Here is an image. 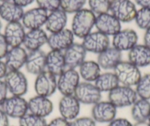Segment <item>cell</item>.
Returning <instances> with one entry per match:
<instances>
[{
	"instance_id": "83f0119b",
	"label": "cell",
	"mask_w": 150,
	"mask_h": 126,
	"mask_svg": "<svg viewBox=\"0 0 150 126\" xmlns=\"http://www.w3.org/2000/svg\"><path fill=\"white\" fill-rule=\"evenodd\" d=\"M101 68L98 63L94 61H85L79 66V74L80 78L86 82H95L101 74Z\"/></svg>"
},
{
	"instance_id": "30bf717a",
	"label": "cell",
	"mask_w": 150,
	"mask_h": 126,
	"mask_svg": "<svg viewBox=\"0 0 150 126\" xmlns=\"http://www.w3.org/2000/svg\"><path fill=\"white\" fill-rule=\"evenodd\" d=\"M1 108L8 117L19 120L28 113V102L23 97L12 95L5 100Z\"/></svg>"
},
{
	"instance_id": "f1b7e54d",
	"label": "cell",
	"mask_w": 150,
	"mask_h": 126,
	"mask_svg": "<svg viewBox=\"0 0 150 126\" xmlns=\"http://www.w3.org/2000/svg\"><path fill=\"white\" fill-rule=\"evenodd\" d=\"M95 86L101 92H110L119 86L117 77L113 72H105L101 73L94 82Z\"/></svg>"
},
{
	"instance_id": "7c38bea8",
	"label": "cell",
	"mask_w": 150,
	"mask_h": 126,
	"mask_svg": "<svg viewBox=\"0 0 150 126\" xmlns=\"http://www.w3.org/2000/svg\"><path fill=\"white\" fill-rule=\"evenodd\" d=\"M117 114V108L110 101H99L93 105L91 117L96 122L109 123L114 120Z\"/></svg>"
},
{
	"instance_id": "ab89813d",
	"label": "cell",
	"mask_w": 150,
	"mask_h": 126,
	"mask_svg": "<svg viewBox=\"0 0 150 126\" xmlns=\"http://www.w3.org/2000/svg\"><path fill=\"white\" fill-rule=\"evenodd\" d=\"M8 88L5 81L0 80V107L2 106L5 100L8 98Z\"/></svg>"
},
{
	"instance_id": "4316f807",
	"label": "cell",
	"mask_w": 150,
	"mask_h": 126,
	"mask_svg": "<svg viewBox=\"0 0 150 126\" xmlns=\"http://www.w3.org/2000/svg\"><path fill=\"white\" fill-rule=\"evenodd\" d=\"M67 14L61 8L52 11L48 14L45 27L47 31L51 33H57L66 28L67 24Z\"/></svg>"
},
{
	"instance_id": "7a4b0ae2",
	"label": "cell",
	"mask_w": 150,
	"mask_h": 126,
	"mask_svg": "<svg viewBox=\"0 0 150 126\" xmlns=\"http://www.w3.org/2000/svg\"><path fill=\"white\" fill-rule=\"evenodd\" d=\"M119 83L123 86H135L141 79V72L140 69L127 61H122L113 69Z\"/></svg>"
},
{
	"instance_id": "277c9868",
	"label": "cell",
	"mask_w": 150,
	"mask_h": 126,
	"mask_svg": "<svg viewBox=\"0 0 150 126\" xmlns=\"http://www.w3.org/2000/svg\"><path fill=\"white\" fill-rule=\"evenodd\" d=\"M110 12L121 23H128L135 19L137 9L131 0H111Z\"/></svg>"
},
{
	"instance_id": "836d02e7",
	"label": "cell",
	"mask_w": 150,
	"mask_h": 126,
	"mask_svg": "<svg viewBox=\"0 0 150 126\" xmlns=\"http://www.w3.org/2000/svg\"><path fill=\"white\" fill-rule=\"evenodd\" d=\"M111 0H88L90 10L96 15L110 12Z\"/></svg>"
},
{
	"instance_id": "f907efd6",
	"label": "cell",
	"mask_w": 150,
	"mask_h": 126,
	"mask_svg": "<svg viewBox=\"0 0 150 126\" xmlns=\"http://www.w3.org/2000/svg\"><path fill=\"white\" fill-rule=\"evenodd\" d=\"M8 1H11V0H0V2H8Z\"/></svg>"
},
{
	"instance_id": "e575fe53",
	"label": "cell",
	"mask_w": 150,
	"mask_h": 126,
	"mask_svg": "<svg viewBox=\"0 0 150 126\" xmlns=\"http://www.w3.org/2000/svg\"><path fill=\"white\" fill-rule=\"evenodd\" d=\"M45 118L27 113L19 119V126H47Z\"/></svg>"
},
{
	"instance_id": "8992f818",
	"label": "cell",
	"mask_w": 150,
	"mask_h": 126,
	"mask_svg": "<svg viewBox=\"0 0 150 126\" xmlns=\"http://www.w3.org/2000/svg\"><path fill=\"white\" fill-rule=\"evenodd\" d=\"M34 89L36 95L50 98L57 89V77L48 71H44L36 76Z\"/></svg>"
},
{
	"instance_id": "d4e9b609",
	"label": "cell",
	"mask_w": 150,
	"mask_h": 126,
	"mask_svg": "<svg viewBox=\"0 0 150 126\" xmlns=\"http://www.w3.org/2000/svg\"><path fill=\"white\" fill-rule=\"evenodd\" d=\"M128 52V61L137 67L150 66V48L145 44H137Z\"/></svg>"
},
{
	"instance_id": "44dd1931",
	"label": "cell",
	"mask_w": 150,
	"mask_h": 126,
	"mask_svg": "<svg viewBox=\"0 0 150 126\" xmlns=\"http://www.w3.org/2000/svg\"><path fill=\"white\" fill-rule=\"evenodd\" d=\"M27 55V50L22 47L9 49L5 58V63L8 71L20 70L25 66Z\"/></svg>"
},
{
	"instance_id": "4dcf8cb0",
	"label": "cell",
	"mask_w": 150,
	"mask_h": 126,
	"mask_svg": "<svg viewBox=\"0 0 150 126\" xmlns=\"http://www.w3.org/2000/svg\"><path fill=\"white\" fill-rule=\"evenodd\" d=\"M138 98L141 99L150 100V72L142 75L135 86V89Z\"/></svg>"
},
{
	"instance_id": "60d3db41",
	"label": "cell",
	"mask_w": 150,
	"mask_h": 126,
	"mask_svg": "<svg viewBox=\"0 0 150 126\" xmlns=\"http://www.w3.org/2000/svg\"><path fill=\"white\" fill-rule=\"evenodd\" d=\"M108 126H133V125L125 118H115L108 123Z\"/></svg>"
},
{
	"instance_id": "ee69618b",
	"label": "cell",
	"mask_w": 150,
	"mask_h": 126,
	"mask_svg": "<svg viewBox=\"0 0 150 126\" xmlns=\"http://www.w3.org/2000/svg\"><path fill=\"white\" fill-rule=\"evenodd\" d=\"M12 1L18 6L21 7V8H24V7L31 5L35 0H12Z\"/></svg>"
},
{
	"instance_id": "ac0fdd59",
	"label": "cell",
	"mask_w": 150,
	"mask_h": 126,
	"mask_svg": "<svg viewBox=\"0 0 150 126\" xmlns=\"http://www.w3.org/2000/svg\"><path fill=\"white\" fill-rule=\"evenodd\" d=\"M87 51L82 44L74 43L63 52L67 69L79 67L86 61Z\"/></svg>"
},
{
	"instance_id": "2e32d148",
	"label": "cell",
	"mask_w": 150,
	"mask_h": 126,
	"mask_svg": "<svg viewBox=\"0 0 150 126\" xmlns=\"http://www.w3.org/2000/svg\"><path fill=\"white\" fill-rule=\"evenodd\" d=\"M58 108L61 117L71 122L78 117L80 111V103L74 95L63 96L59 101Z\"/></svg>"
},
{
	"instance_id": "5b68a950",
	"label": "cell",
	"mask_w": 150,
	"mask_h": 126,
	"mask_svg": "<svg viewBox=\"0 0 150 126\" xmlns=\"http://www.w3.org/2000/svg\"><path fill=\"white\" fill-rule=\"evenodd\" d=\"M4 81L8 90L13 96L23 97L28 90V80L20 70L8 71Z\"/></svg>"
},
{
	"instance_id": "8fae6325",
	"label": "cell",
	"mask_w": 150,
	"mask_h": 126,
	"mask_svg": "<svg viewBox=\"0 0 150 126\" xmlns=\"http://www.w3.org/2000/svg\"><path fill=\"white\" fill-rule=\"evenodd\" d=\"M138 36L132 29L121 30L112 36V47L121 52L129 51L138 44Z\"/></svg>"
},
{
	"instance_id": "816d5d0a",
	"label": "cell",
	"mask_w": 150,
	"mask_h": 126,
	"mask_svg": "<svg viewBox=\"0 0 150 126\" xmlns=\"http://www.w3.org/2000/svg\"><path fill=\"white\" fill-rule=\"evenodd\" d=\"M0 5H1V4H0Z\"/></svg>"
},
{
	"instance_id": "9c48e42d",
	"label": "cell",
	"mask_w": 150,
	"mask_h": 126,
	"mask_svg": "<svg viewBox=\"0 0 150 126\" xmlns=\"http://www.w3.org/2000/svg\"><path fill=\"white\" fill-rule=\"evenodd\" d=\"M109 36L99 31L91 32L83 39L85 50L93 54H100L110 47Z\"/></svg>"
},
{
	"instance_id": "7dc6e473",
	"label": "cell",
	"mask_w": 150,
	"mask_h": 126,
	"mask_svg": "<svg viewBox=\"0 0 150 126\" xmlns=\"http://www.w3.org/2000/svg\"><path fill=\"white\" fill-rule=\"evenodd\" d=\"M133 126H150V124L147 121L146 122H135Z\"/></svg>"
},
{
	"instance_id": "3957f363",
	"label": "cell",
	"mask_w": 150,
	"mask_h": 126,
	"mask_svg": "<svg viewBox=\"0 0 150 126\" xmlns=\"http://www.w3.org/2000/svg\"><path fill=\"white\" fill-rule=\"evenodd\" d=\"M138 100L136 92L132 87L119 85L108 92V101L116 108L132 106Z\"/></svg>"
},
{
	"instance_id": "4fadbf2b",
	"label": "cell",
	"mask_w": 150,
	"mask_h": 126,
	"mask_svg": "<svg viewBox=\"0 0 150 126\" xmlns=\"http://www.w3.org/2000/svg\"><path fill=\"white\" fill-rule=\"evenodd\" d=\"M74 35L71 30L63 29L57 33H51L48 36L47 44L52 50L64 52L74 42Z\"/></svg>"
},
{
	"instance_id": "f6af8a7d",
	"label": "cell",
	"mask_w": 150,
	"mask_h": 126,
	"mask_svg": "<svg viewBox=\"0 0 150 126\" xmlns=\"http://www.w3.org/2000/svg\"><path fill=\"white\" fill-rule=\"evenodd\" d=\"M144 44L150 48V27L145 30L144 35Z\"/></svg>"
},
{
	"instance_id": "484cf974",
	"label": "cell",
	"mask_w": 150,
	"mask_h": 126,
	"mask_svg": "<svg viewBox=\"0 0 150 126\" xmlns=\"http://www.w3.org/2000/svg\"><path fill=\"white\" fill-rule=\"evenodd\" d=\"M24 14L23 8L14 3L12 0L2 2L0 5V17L8 23L20 21Z\"/></svg>"
},
{
	"instance_id": "ffe728a7",
	"label": "cell",
	"mask_w": 150,
	"mask_h": 126,
	"mask_svg": "<svg viewBox=\"0 0 150 126\" xmlns=\"http://www.w3.org/2000/svg\"><path fill=\"white\" fill-rule=\"evenodd\" d=\"M47 54L43 50L29 52L25 63V69L28 73L38 75L46 71Z\"/></svg>"
},
{
	"instance_id": "d6a6232c",
	"label": "cell",
	"mask_w": 150,
	"mask_h": 126,
	"mask_svg": "<svg viewBox=\"0 0 150 126\" xmlns=\"http://www.w3.org/2000/svg\"><path fill=\"white\" fill-rule=\"evenodd\" d=\"M87 0H60V8L66 14H75L83 8Z\"/></svg>"
},
{
	"instance_id": "f546056e",
	"label": "cell",
	"mask_w": 150,
	"mask_h": 126,
	"mask_svg": "<svg viewBox=\"0 0 150 126\" xmlns=\"http://www.w3.org/2000/svg\"><path fill=\"white\" fill-rule=\"evenodd\" d=\"M131 107V116L133 120L136 122L147 121L150 113L149 100L139 98Z\"/></svg>"
},
{
	"instance_id": "e0dca14e",
	"label": "cell",
	"mask_w": 150,
	"mask_h": 126,
	"mask_svg": "<svg viewBox=\"0 0 150 126\" xmlns=\"http://www.w3.org/2000/svg\"><path fill=\"white\" fill-rule=\"evenodd\" d=\"M25 28L20 21L8 23L4 30V36L9 47H21L25 37Z\"/></svg>"
},
{
	"instance_id": "d590c367",
	"label": "cell",
	"mask_w": 150,
	"mask_h": 126,
	"mask_svg": "<svg viewBox=\"0 0 150 126\" xmlns=\"http://www.w3.org/2000/svg\"><path fill=\"white\" fill-rule=\"evenodd\" d=\"M38 8L47 12L56 11L60 8V0H35Z\"/></svg>"
},
{
	"instance_id": "6da1fadb",
	"label": "cell",
	"mask_w": 150,
	"mask_h": 126,
	"mask_svg": "<svg viewBox=\"0 0 150 126\" xmlns=\"http://www.w3.org/2000/svg\"><path fill=\"white\" fill-rule=\"evenodd\" d=\"M96 15L90 9L83 8L75 13L71 22V31L74 36L83 39L91 33L95 26Z\"/></svg>"
},
{
	"instance_id": "cb8c5ba5",
	"label": "cell",
	"mask_w": 150,
	"mask_h": 126,
	"mask_svg": "<svg viewBox=\"0 0 150 126\" xmlns=\"http://www.w3.org/2000/svg\"><path fill=\"white\" fill-rule=\"evenodd\" d=\"M66 68L63 52L57 50H50L47 53L46 70L58 77L64 72Z\"/></svg>"
},
{
	"instance_id": "5bb4252c",
	"label": "cell",
	"mask_w": 150,
	"mask_h": 126,
	"mask_svg": "<svg viewBox=\"0 0 150 126\" xmlns=\"http://www.w3.org/2000/svg\"><path fill=\"white\" fill-rule=\"evenodd\" d=\"M95 27L98 31L108 36H115L122 30L120 21L109 13L96 16Z\"/></svg>"
},
{
	"instance_id": "ba28073f",
	"label": "cell",
	"mask_w": 150,
	"mask_h": 126,
	"mask_svg": "<svg viewBox=\"0 0 150 126\" xmlns=\"http://www.w3.org/2000/svg\"><path fill=\"white\" fill-rule=\"evenodd\" d=\"M80 83V76L75 69H66L57 78V90L63 96L74 95Z\"/></svg>"
},
{
	"instance_id": "681fc988",
	"label": "cell",
	"mask_w": 150,
	"mask_h": 126,
	"mask_svg": "<svg viewBox=\"0 0 150 126\" xmlns=\"http://www.w3.org/2000/svg\"><path fill=\"white\" fill-rule=\"evenodd\" d=\"M147 122H148L150 124V113H149V117H148V120H147Z\"/></svg>"
},
{
	"instance_id": "f35d334b",
	"label": "cell",
	"mask_w": 150,
	"mask_h": 126,
	"mask_svg": "<svg viewBox=\"0 0 150 126\" xmlns=\"http://www.w3.org/2000/svg\"><path fill=\"white\" fill-rule=\"evenodd\" d=\"M47 126H70V122L63 117H59L52 120L50 122L47 123Z\"/></svg>"
},
{
	"instance_id": "7bdbcfd3",
	"label": "cell",
	"mask_w": 150,
	"mask_h": 126,
	"mask_svg": "<svg viewBox=\"0 0 150 126\" xmlns=\"http://www.w3.org/2000/svg\"><path fill=\"white\" fill-rule=\"evenodd\" d=\"M8 72V69L7 68L5 61H3L2 60H0V80L3 79L5 78Z\"/></svg>"
},
{
	"instance_id": "9a60e30c",
	"label": "cell",
	"mask_w": 150,
	"mask_h": 126,
	"mask_svg": "<svg viewBox=\"0 0 150 126\" xmlns=\"http://www.w3.org/2000/svg\"><path fill=\"white\" fill-rule=\"evenodd\" d=\"M48 12L40 8H35L24 12L22 24L29 30L41 29L47 21Z\"/></svg>"
},
{
	"instance_id": "1f68e13d",
	"label": "cell",
	"mask_w": 150,
	"mask_h": 126,
	"mask_svg": "<svg viewBox=\"0 0 150 126\" xmlns=\"http://www.w3.org/2000/svg\"><path fill=\"white\" fill-rule=\"evenodd\" d=\"M136 25L141 30H147L150 27V8H141L137 10L135 17Z\"/></svg>"
},
{
	"instance_id": "bcb514c9",
	"label": "cell",
	"mask_w": 150,
	"mask_h": 126,
	"mask_svg": "<svg viewBox=\"0 0 150 126\" xmlns=\"http://www.w3.org/2000/svg\"><path fill=\"white\" fill-rule=\"evenodd\" d=\"M134 1L141 8H150V0H134Z\"/></svg>"
},
{
	"instance_id": "c3c4849f",
	"label": "cell",
	"mask_w": 150,
	"mask_h": 126,
	"mask_svg": "<svg viewBox=\"0 0 150 126\" xmlns=\"http://www.w3.org/2000/svg\"><path fill=\"white\" fill-rule=\"evenodd\" d=\"M2 21L0 20V32H1V30H2Z\"/></svg>"
},
{
	"instance_id": "52a82bcc",
	"label": "cell",
	"mask_w": 150,
	"mask_h": 126,
	"mask_svg": "<svg viewBox=\"0 0 150 126\" xmlns=\"http://www.w3.org/2000/svg\"><path fill=\"white\" fill-rule=\"evenodd\" d=\"M74 95L80 104L85 105H94L102 99V92L95 84L86 81L80 83Z\"/></svg>"
},
{
	"instance_id": "d6986e66",
	"label": "cell",
	"mask_w": 150,
	"mask_h": 126,
	"mask_svg": "<svg viewBox=\"0 0 150 126\" xmlns=\"http://www.w3.org/2000/svg\"><path fill=\"white\" fill-rule=\"evenodd\" d=\"M28 112L38 117H48L53 111V103L49 98L35 95L28 101Z\"/></svg>"
},
{
	"instance_id": "74e56055",
	"label": "cell",
	"mask_w": 150,
	"mask_h": 126,
	"mask_svg": "<svg viewBox=\"0 0 150 126\" xmlns=\"http://www.w3.org/2000/svg\"><path fill=\"white\" fill-rule=\"evenodd\" d=\"M9 50V46L6 41L5 36L0 33V60L5 58Z\"/></svg>"
},
{
	"instance_id": "603a6c76",
	"label": "cell",
	"mask_w": 150,
	"mask_h": 126,
	"mask_svg": "<svg viewBox=\"0 0 150 126\" xmlns=\"http://www.w3.org/2000/svg\"><path fill=\"white\" fill-rule=\"evenodd\" d=\"M122 61V53L113 47L110 46L104 52L98 55L96 62L101 69L105 70H111Z\"/></svg>"
},
{
	"instance_id": "8d00e7d4",
	"label": "cell",
	"mask_w": 150,
	"mask_h": 126,
	"mask_svg": "<svg viewBox=\"0 0 150 126\" xmlns=\"http://www.w3.org/2000/svg\"><path fill=\"white\" fill-rule=\"evenodd\" d=\"M70 126H96V122L92 117H77L70 122Z\"/></svg>"
},
{
	"instance_id": "b9f144b4",
	"label": "cell",
	"mask_w": 150,
	"mask_h": 126,
	"mask_svg": "<svg viewBox=\"0 0 150 126\" xmlns=\"http://www.w3.org/2000/svg\"><path fill=\"white\" fill-rule=\"evenodd\" d=\"M0 126H9V117L0 107Z\"/></svg>"
},
{
	"instance_id": "7402d4cb",
	"label": "cell",
	"mask_w": 150,
	"mask_h": 126,
	"mask_svg": "<svg viewBox=\"0 0 150 126\" xmlns=\"http://www.w3.org/2000/svg\"><path fill=\"white\" fill-rule=\"evenodd\" d=\"M48 36L42 29L29 30L26 33L23 45L29 52L41 50V47L47 44Z\"/></svg>"
}]
</instances>
